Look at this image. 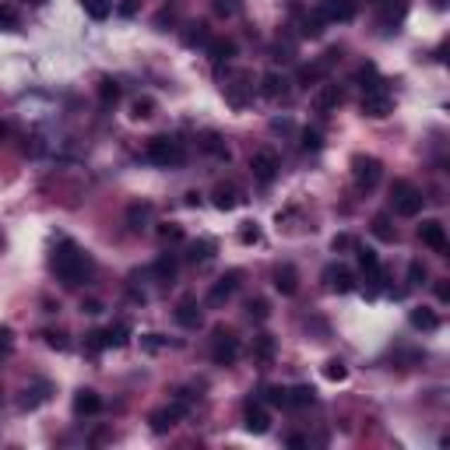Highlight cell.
Returning a JSON list of instances; mask_svg holds the SVG:
<instances>
[{
	"instance_id": "44dd1931",
	"label": "cell",
	"mask_w": 450,
	"mask_h": 450,
	"mask_svg": "<svg viewBox=\"0 0 450 450\" xmlns=\"http://www.w3.org/2000/svg\"><path fill=\"white\" fill-rule=\"evenodd\" d=\"M197 148H201L204 155H215V158H229V148H225L222 134H215V130L201 134V137H197Z\"/></svg>"
},
{
	"instance_id": "7c38bea8",
	"label": "cell",
	"mask_w": 450,
	"mask_h": 450,
	"mask_svg": "<svg viewBox=\"0 0 450 450\" xmlns=\"http://www.w3.org/2000/svg\"><path fill=\"white\" fill-rule=\"evenodd\" d=\"M187 412V401H176V405H169V408H158V412H151V433H169L176 423H180V415Z\"/></svg>"
},
{
	"instance_id": "74e56055",
	"label": "cell",
	"mask_w": 450,
	"mask_h": 450,
	"mask_svg": "<svg viewBox=\"0 0 450 450\" xmlns=\"http://www.w3.org/2000/svg\"><path fill=\"white\" fill-rule=\"evenodd\" d=\"M211 7H215L218 18H236V14H243V0H211Z\"/></svg>"
},
{
	"instance_id": "8d00e7d4",
	"label": "cell",
	"mask_w": 450,
	"mask_h": 450,
	"mask_svg": "<svg viewBox=\"0 0 450 450\" xmlns=\"http://www.w3.org/2000/svg\"><path fill=\"white\" fill-rule=\"evenodd\" d=\"M127 218H130V229H141V225L151 218V204H148V201H144V204H130Z\"/></svg>"
},
{
	"instance_id": "9c48e42d",
	"label": "cell",
	"mask_w": 450,
	"mask_h": 450,
	"mask_svg": "<svg viewBox=\"0 0 450 450\" xmlns=\"http://www.w3.org/2000/svg\"><path fill=\"white\" fill-rule=\"evenodd\" d=\"M250 173H254V180L257 183H275V176H278V155L275 151H254V158H250Z\"/></svg>"
},
{
	"instance_id": "5bb4252c",
	"label": "cell",
	"mask_w": 450,
	"mask_h": 450,
	"mask_svg": "<svg viewBox=\"0 0 450 450\" xmlns=\"http://www.w3.org/2000/svg\"><path fill=\"white\" fill-rule=\"evenodd\" d=\"M250 99H254V85H250L246 77H239V81L225 85V102H229L232 109H246V106H250Z\"/></svg>"
},
{
	"instance_id": "6125c7cd",
	"label": "cell",
	"mask_w": 450,
	"mask_h": 450,
	"mask_svg": "<svg viewBox=\"0 0 450 450\" xmlns=\"http://www.w3.org/2000/svg\"><path fill=\"white\" fill-rule=\"evenodd\" d=\"M32 4H42V0H32Z\"/></svg>"
},
{
	"instance_id": "603a6c76",
	"label": "cell",
	"mask_w": 450,
	"mask_h": 450,
	"mask_svg": "<svg viewBox=\"0 0 450 450\" xmlns=\"http://www.w3.org/2000/svg\"><path fill=\"white\" fill-rule=\"evenodd\" d=\"M176 324H183V327H201V306L194 303V299H183L180 306H176Z\"/></svg>"
},
{
	"instance_id": "8992f818",
	"label": "cell",
	"mask_w": 450,
	"mask_h": 450,
	"mask_svg": "<svg viewBox=\"0 0 450 450\" xmlns=\"http://www.w3.org/2000/svg\"><path fill=\"white\" fill-rule=\"evenodd\" d=\"M236 356H239V338L232 335V331H215V338H211V359L218 363V366H229V363H236Z\"/></svg>"
},
{
	"instance_id": "ffe728a7",
	"label": "cell",
	"mask_w": 450,
	"mask_h": 450,
	"mask_svg": "<svg viewBox=\"0 0 450 450\" xmlns=\"http://www.w3.org/2000/svg\"><path fill=\"white\" fill-rule=\"evenodd\" d=\"M275 289H278L282 296H292V292L299 289V275H296V268H292V264L275 268Z\"/></svg>"
},
{
	"instance_id": "db71d44e",
	"label": "cell",
	"mask_w": 450,
	"mask_h": 450,
	"mask_svg": "<svg viewBox=\"0 0 450 450\" xmlns=\"http://www.w3.org/2000/svg\"><path fill=\"white\" fill-rule=\"evenodd\" d=\"M433 292H437V299H440V303H450V282H447V278H440Z\"/></svg>"
},
{
	"instance_id": "ee69618b",
	"label": "cell",
	"mask_w": 450,
	"mask_h": 450,
	"mask_svg": "<svg viewBox=\"0 0 450 450\" xmlns=\"http://www.w3.org/2000/svg\"><path fill=\"white\" fill-rule=\"evenodd\" d=\"M264 394H268V401L275 408H289V387H268Z\"/></svg>"
},
{
	"instance_id": "d590c367",
	"label": "cell",
	"mask_w": 450,
	"mask_h": 450,
	"mask_svg": "<svg viewBox=\"0 0 450 450\" xmlns=\"http://www.w3.org/2000/svg\"><path fill=\"white\" fill-rule=\"evenodd\" d=\"M324 377H327L331 384H342V380H349V366H345L342 359H327V363H324Z\"/></svg>"
},
{
	"instance_id": "8fae6325",
	"label": "cell",
	"mask_w": 450,
	"mask_h": 450,
	"mask_svg": "<svg viewBox=\"0 0 450 450\" xmlns=\"http://www.w3.org/2000/svg\"><path fill=\"white\" fill-rule=\"evenodd\" d=\"M243 201H246V197H243V190H239L236 183H218V187L211 190V204H215L218 211H236Z\"/></svg>"
},
{
	"instance_id": "cb8c5ba5",
	"label": "cell",
	"mask_w": 450,
	"mask_h": 450,
	"mask_svg": "<svg viewBox=\"0 0 450 450\" xmlns=\"http://www.w3.org/2000/svg\"><path fill=\"white\" fill-rule=\"evenodd\" d=\"M215 257V239H197V243H190V250H187V261L190 264H208Z\"/></svg>"
},
{
	"instance_id": "5b68a950",
	"label": "cell",
	"mask_w": 450,
	"mask_h": 450,
	"mask_svg": "<svg viewBox=\"0 0 450 450\" xmlns=\"http://www.w3.org/2000/svg\"><path fill=\"white\" fill-rule=\"evenodd\" d=\"M419 239H423V246H430L433 254L447 257L450 239H447V225H444L440 218H426V222L419 225Z\"/></svg>"
},
{
	"instance_id": "816d5d0a",
	"label": "cell",
	"mask_w": 450,
	"mask_h": 450,
	"mask_svg": "<svg viewBox=\"0 0 450 450\" xmlns=\"http://www.w3.org/2000/svg\"><path fill=\"white\" fill-rule=\"evenodd\" d=\"M102 349H109V345H106V331L88 335V352H102Z\"/></svg>"
},
{
	"instance_id": "680465c9",
	"label": "cell",
	"mask_w": 450,
	"mask_h": 450,
	"mask_svg": "<svg viewBox=\"0 0 450 450\" xmlns=\"http://www.w3.org/2000/svg\"><path fill=\"white\" fill-rule=\"evenodd\" d=\"M271 130H292L289 120H271Z\"/></svg>"
},
{
	"instance_id": "484cf974",
	"label": "cell",
	"mask_w": 450,
	"mask_h": 450,
	"mask_svg": "<svg viewBox=\"0 0 450 450\" xmlns=\"http://www.w3.org/2000/svg\"><path fill=\"white\" fill-rule=\"evenodd\" d=\"M127 342H130V324H127V320L106 327V345H109V349H123Z\"/></svg>"
},
{
	"instance_id": "7bdbcfd3",
	"label": "cell",
	"mask_w": 450,
	"mask_h": 450,
	"mask_svg": "<svg viewBox=\"0 0 450 450\" xmlns=\"http://www.w3.org/2000/svg\"><path fill=\"white\" fill-rule=\"evenodd\" d=\"M42 338H46V345H49V349H56V352H67V349H70V342H67V335H63V331H46Z\"/></svg>"
},
{
	"instance_id": "bcb514c9",
	"label": "cell",
	"mask_w": 450,
	"mask_h": 450,
	"mask_svg": "<svg viewBox=\"0 0 450 450\" xmlns=\"http://www.w3.org/2000/svg\"><path fill=\"white\" fill-rule=\"evenodd\" d=\"M359 243H356V236H349V232H338L335 239H331V250L335 254H342V250H356Z\"/></svg>"
},
{
	"instance_id": "d4e9b609",
	"label": "cell",
	"mask_w": 450,
	"mask_h": 450,
	"mask_svg": "<svg viewBox=\"0 0 450 450\" xmlns=\"http://www.w3.org/2000/svg\"><path fill=\"white\" fill-rule=\"evenodd\" d=\"M313 401H317V391H313L310 384L289 387V408H306V405H313Z\"/></svg>"
},
{
	"instance_id": "11a10c76",
	"label": "cell",
	"mask_w": 450,
	"mask_h": 450,
	"mask_svg": "<svg viewBox=\"0 0 450 450\" xmlns=\"http://www.w3.org/2000/svg\"><path fill=\"white\" fill-rule=\"evenodd\" d=\"M0 349H4V352L11 349V327H0Z\"/></svg>"
},
{
	"instance_id": "52a82bcc",
	"label": "cell",
	"mask_w": 450,
	"mask_h": 450,
	"mask_svg": "<svg viewBox=\"0 0 450 450\" xmlns=\"http://www.w3.org/2000/svg\"><path fill=\"white\" fill-rule=\"evenodd\" d=\"M363 113H366L370 120H384V116H391V113H394V99H391V92H387V88L363 92Z\"/></svg>"
},
{
	"instance_id": "b9f144b4",
	"label": "cell",
	"mask_w": 450,
	"mask_h": 450,
	"mask_svg": "<svg viewBox=\"0 0 450 450\" xmlns=\"http://www.w3.org/2000/svg\"><path fill=\"white\" fill-rule=\"evenodd\" d=\"M261 239H264V232H261V225H257V222H246V225L239 229V243H246V246H250V243H261Z\"/></svg>"
},
{
	"instance_id": "6f0895ef",
	"label": "cell",
	"mask_w": 450,
	"mask_h": 450,
	"mask_svg": "<svg viewBox=\"0 0 450 450\" xmlns=\"http://www.w3.org/2000/svg\"><path fill=\"white\" fill-rule=\"evenodd\" d=\"M134 11H137V4H134V0H127V4H120V14H123V18H130Z\"/></svg>"
},
{
	"instance_id": "83f0119b",
	"label": "cell",
	"mask_w": 450,
	"mask_h": 450,
	"mask_svg": "<svg viewBox=\"0 0 450 450\" xmlns=\"http://www.w3.org/2000/svg\"><path fill=\"white\" fill-rule=\"evenodd\" d=\"M49 391H53V387H49L46 380H42V384H35L32 391H25V398H21V408H25V412H32V408H39L42 401H49Z\"/></svg>"
},
{
	"instance_id": "7dc6e473",
	"label": "cell",
	"mask_w": 450,
	"mask_h": 450,
	"mask_svg": "<svg viewBox=\"0 0 450 450\" xmlns=\"http://www.w3.org/2000/svg\"><path fill=\"white\" fill-rule=\"evenodd\" d=\"M0 28L4 32H18V11L14 7H0Z\"/></svg>"
},
{
	"instance_id": "c3c4849f",
	"label": "cell",
	"mask_w": 450,
	"mask_h": 450,
	"mask_svg": "<svg viewBox=\"0 0 450 450\" xmlns=\"http://www.w3.org/2000/svg\"><path fill=\"white\" fill-rule=\"evenodd\" d=\"M324 148V137L317 130H303V151H320Z\"/></svg>"
},
{
	"instance_id": "3957f363",
	"label": "cell",
	"mask_w": 450,
	"mask_h": 450,
	"mask_svg": "<svg viewBox=\"0 0 450 450\" xmlns=\"http://www.w3.org/2000/svg\"><path fill=\"white\" fill-rule=\"evenodd\" d=\"M352 180L359 190H373L384 180V162L377 155H356L352 158Z\"/></svg>"
},
{
	"instance_id": "1f68e13d",
	"label": "cell",
	"mask_w": 450,
	"mask_h": 450,
	"mask_svg": "<svg viewBox=\"0 0 450 450\" xmlns=\"http://www.w3.org/2000/svg\"><path fill=\"white\" fill-rule=\"evenodd\" d=\"M81 7H85V14H88L92 21H106V18H109V11H113V4H109V0H81Z\"/></svg>"
},
{
	"instance_id": "277c9868",
	"label": "cell",
	"mask_w": 450,
	"mask_h": 450,
	"mask_svg": "<svg viewBox=\"0 0 450 450\" xmlns=\"http://www.w3.org/2000/svg\"><path fill=\"white\" fill-rule=\"evenodd\" d=\"M391 197H394V211H398L401 218H415V215L423 211V204H426V197H423L412 183H405V180H398V183H394Z\"/></svg>"
},
{
	"instance_id": "9f6ffc18",
	"label": "cell",
	"mask_w": 450,
	"mask_h": 450,
	"mask_svg": "<svg viewBox=\"0 0 450 450\" xmlns=\"http://www.w3.org/2000/svg\"><path fill=\"white\" fill-rule=\"evenodd\" d=\"M14 134V127H11V120H0V141H7Z\"/></svg>"
},
{
	"instance_id": "ab89813d",
	"label": "cell",
	"mask_w": 450,
	"mask_h": 450,
	"mask_svg": "<svg viewBox=\"0 0 450 450\" xmlns=\"http://www.w3.org/2000/svg\"><path fill=\"white\" fill-rule=\"evenodd\" d=\"M155 278L158 282H173L176 278V261L173 257H158L155 261Z\"/></svg>"
},
{
	"instance_id": "60d3db41",
	"label": "cell",
	"mask_w": 450,
	"mask_h": 450,
	"mask_svg": "<svg viewBox=\"0 0 450 450\" xmlns=\"http://www.w3.org/2000/svg\"><path fill=\"white\" fill-rule=\"evenodd\" d=\"M130 116H134V120H148V116H155V102H151V99H137V102L130 106Z\"/></svg>"
},
{
	"instance_id": "4316f807",
	"label": "cell",
	"mask_w": 450,
	"mask_h": 450,
	"mask_svg": "<svg viewBox=\"0 0 450 450\" xmlns=\"http://www.w3.org/2000/svg\"><path fill=\"white\" fill-rule=\"evenodd\" d=\"M275 349H278V345H275V338H271V335H257L250 352H254V359H257V363H271V359H275Z\"/></svg>"
},
{
	"instance_id": "6da1fadb",
	"label": "cell",
	"mask_w": 450,
	"mask_h": 450,
	"mask_svg": "<svg viewBox=\"0 0 450 450\" xmlns=\"http://www.w3.org/2000/svg\"><path fill=\"white\" fill-rule=\"evenodd\" d=\"M53 271H56V278L63 282V285H81L88 275H92V261H88V254L77 246V243H70V239H60V246H56V254H53Z\"/></svg>"
},
{
	"instance_id": "d6a6232c",
	"label": "cell",
	"mask_w": 450,
	"mask_h": 450,
	"mask_svg": "<svg viewBox=\"0 0 450 450\" xmlns=\"http://www.w3.org/2000/svg\"><path fill=\"white\" fill-rule=\"evenodd\" d=\"M99 102H102V106L120 102V85H116L113 77H102V81H99Z\"/></svg>"
},
{
	"instance_id": "836d02e7",
	"label": "cell",
	"mask_w": 450,
	"mask_h": 450,
	"mask_svg": "<svg viewBox=\"0 0 450 450\" xmlns=\"http://www.w3.org/2000/svg\"><path fill=\"white\" fill-rule=\"evenodd\" d=\"M356 257H359V268H363L366 275H377V271H380V257H377L370 246H356Z\"/></svg>"
},
{
	"instance_id": "f6af8a7d",
	"label": "cell",
	"mask_w": 450,
	"mask_h": 450,
	"mask_svg": "<svg viewBox=\"0 0 450 450\" xmlns=\"http://www.w3.org/2000/svg\"><path fill=\"white\" fill-rule=\"evenodd\" d=\"M158 236H162L165 243H176V239H183V225H176V222H165V225H158Z\"/></svg>"
},
{
	"instance_id": "94428289",
	"label": "cell",
	"mask_w": 450,
	"mask_h": 450,
	"mask_svg": "<svg viewBox=\"0 0 450 450\" xmlns=\"http://www.w3.org/2000/svg\"><path fill=\"white\" fill-rule=\"evenodd\" d=\"M433 7H447V0H433Z\"/></svg>"
},
{
	"instance_id": "f35d334b",
	"label": "cell",
	"mask_w": 450,
	"mask_h": 450,
	"mask_svg": "<svg viewBox=\"0 0 450 450\" xmlns=\"http://www.w3.org/2000/svg\"><path fill=\"white\" fill-rule=\"evenodd\" d=\"M324 25H327V21L313 11V14H306V18H303V35H306V39H317V35L324 32Z\"/></svg>"
},
{
	"instance_id": "f546056e",
	"label": "cell",
	"mask_w": 450,
	"mask_h": 450,
	"mask_svg": "<svg viewBox=\"0 0 450 450\" xmlns=\"http://www.w3.org/2000/svg\"><path fill=\"white\" fill-rule=\"evenodd\" d=\"M412 327H419V331H437V327H440V317H437L433 310L419 306V310H412Z\"/></svg>"
},
{
	"instance_id": "e575fe53",
	"label": "cell",
	"mask_w": 450,
	"mask_h": 450,
	"mask_svg": "<svg viewBox=\"0 0 450 450\" xmlns=\"http://www.w3.org/2000/svg\"><path fill=\"white\" fill-rule=\"evenodd\" d=\"M373 236L384 239V243H394V239H398V232L391 229V218H387V215H377V218H373Z\"/></svg>"
},
{
	"instance_id": "4dcf8cb0",
	"label": "cell",
	"mask_w": 450,
	"mask_h": 450,
	"mask_svg": "<svg viewBox=\"0 0 450 450\" xmlns=\"http://www.w3.org/2000/svg\"><path fill=\"white\" fill-rule=\"evenodd\" d=\"M359 85H363V92H373V88H384V77L373 63H366V67H359Z\"/></svg>"
},
{
	"instance_id": "f5cc1de1",
	"label": "cell",
	"mask_w": 450,
	"mask_h": 450,
	"mask_svg": "<svg viewBox=\"0 0 450 450\" xmlns=\"http://www.w3.org/2000/svg\"><path fill=\"white\" fill-rule=\"evenodd\" d=\"M162 345H165L162 335H144V338H141V349H144V352H158Z\"/></svg>"
},
{
	"instance_id": "f907efd6",
	"label": "cell",
	"mask_w": 450,
	"mask_h": 450,
	"mask_svg": "<svg viewBox=\"0 0 450 450\" xmlns=\"http://www.w3.org/2000/svg\"><path fill=\"white\" fill-rule=\"evenodd\" d=\"M408 282H412V285H423V282H426V264H423V261H412V264H408Z\"/></svg>"
},
{
	"instance_id": "4fadbf2b",
	"label": "cell",
	"mask_w": 450,
	"mask_h": 450,
	"mask_svg": "<svg viewBox=\"0 0 450 450\" xmlns=\"http://www.w3.org/2000/svg\"><path fill=\"white\" fill-rule=\"evenodd\" d=\"M324 282H327V289H331V292H342V296L356 289V275H352L345 264H331V268L324 271Z\"/></svg>"
},
{
	"instance_id": "7a4b0ae2",
	"label": "cell",
	"mask_w": 450,
	"mask_h": 450,
	"mask_svg": "<svg viewBox=\"0 0 450 450\" xmlns=\"http://www.w3.org/2000/svg\"><path fill=\"white\" fill-rule=\"evenodd\" d=\"M144 158H148L151 165L169 169V165H183L187 148H183V141H176V137H151L148 148H144Z\"/></svg>"
},
{
	"instance_id": "ba28073f",
	"label": "cell",
	"mask_w": 450,
	"mask_h": 450,
	"mask_svg": "<svg viewBox=\"0 0 450 450\" xmlns=\"http://www.w3.org/2000/svg\"><path fill=\"white\" fill-rule=\"evenodd\" d=\"M356 11H359V4L356 0H320L317 4V14L327 21V25H345V21H352L356 18Z\"/></svg>"
},
{
	"instance_id": "ac0fdd59",
	"label": "cell",
	"mask_w": 450,
	"mask_h": 450,
	"mask_svg": "<svg viewBox=\"0 0 450 450\" xmlns=\"http://www.w3.org/2000/svg\"><path fill=\"white\" fill-rule=\"evenodd\" d=\"M243 426H246V433L264 437V433L271 430V415H268L261 405H250V408H246V415H243Z\"/></svg>"
},
{
	"instance_id": "681fc988",
	"label": "cell",
	"mask_w": 450,
	"mask_h": 450,
	"mask_svg": "<svg viewBox=\"0 0 450 450\" xmlns=\"http://www.w3.org/2000/svg\"><path fill=\"white\" fill-rule=\"evenodd\" d=\"M246 313H250L254 320H268V313H271V310H268V303H264V299H250V303H246Z\"/></svg>"
},
{
	"instance_id": "91938a15",
	"label": "cell",
	"mask_w": 450,
	"mask_h": 450,
	"mask_svg": "<svg viewBox=\"0 0 450 450\" xmlns=\"http://www.w3.org/2000/svg\"><path fill=\"white\" fill-rule=\"evenodd\" d=\"M81 310H85V313H99V310H102V306H99V303H95V299H88V303H85V306H81Z\"/></svg>"
},
{
	"instance_id": "d6986e66",
	"label": "cell",
	"mask_w": 450,
	"mask_h": 450,
	"mask_svg": "<svg viewBox=\"0 0 450 450\" xmlns=\"http://www.w3.org/2000/svg\"><path fill=\"white\" fill-rule=\"evenodd\" d=\"M208 56H211L215 67H222L236 56V42L232 39H208Z\"/></svg>"
},
{
	"instance_id": "7402d4cb",
	"label": "cell",
	"mask_w": 450,
	"mask_h": 450,
	"mask_svg": "<svg viewBox=\"0 0 450 450\" xmlns=\"http://www.w3.org/2000/svg\"><path fill=\"white\" fill-rule=\"evenodd\" d=\"M74 412L77 415H99L102 412V398L95 391H77L74 394Z\"/></svg>"
},
{
	"instance_id": "9a60e30c",
	"label": "cell",
	"mask_w": 450,
	"mask_h": 450,
	"mask_svg": "<svg viewBox=\"0 0 450 450\" xmlns=\"http://www.w3.org/2000/svg\"><path fill=\"white\" fill-rule=\"evenodd\" d=\"M239 278H243V271H229V275H222V278H218V285L211 289L208 303H211V306H222V303H225V299L239 289Z\"/></svg>"
},
{
	"instance_id": "30bf717a",
	"label": "cell",
	"mask_w": 450,
	"mask_h": 450,
	"mask_svg": "<svg viewBox=\"0 0 450 450\" xmlns=\"http://www.w3.org/2000/svg\"><path fill=\"white\" fill-rule=\"evenodd\" d=\"M261 95H264V99H271V102L289 99V95H292L289 77H285V74H278V70H268V74L261 77Z\"/></svg>"
},
{
	"instance_id": "e0dca14e",
	"label": "cell",
	"mask_w": 450,
	"mask_h": 450,
	"mask_svg": "<svg viewBox=\"0 0 450 450\" xmlns=\"http://www.w3.org/2000/svg\"><path fill=\"white\" fill-rule=\"evenodd\" d=\"M338 102H342V88L338 85H317V92H313V109L317 113H331Z\"/></svg>"
},
{
	"instance_id": "2e32d148",
	"label": "cell",
	"mask_w": 450,
	"mask_h": 450,
	"mask_svg": "<svg viewBox=\"0 0 450 450\" xmlns=\"http://www.w3.org/2000/svg\"><path fill=\"white\" fill-rule=\"evenodd\" d=\"M408 18V0H384L380 4V25L384 28H398Z\"/></svg>"
},
{
	"instance_id": "f1b7e54d",
	"label": "cell",
	"mask_w": 450,
	"mask_h": 450,
	"mask_svg": "<svg viewBox=\"0 0 450 450\" xmlns=\"http://www.w3.org/2000/svg\"><path fill=\"white\" fill-rule=\"evenodd\" d=\"M208 39H211V32H208V25H201V21H194V25H187V32H183V46H208Z\"/></svg>"
}]
</instances>
